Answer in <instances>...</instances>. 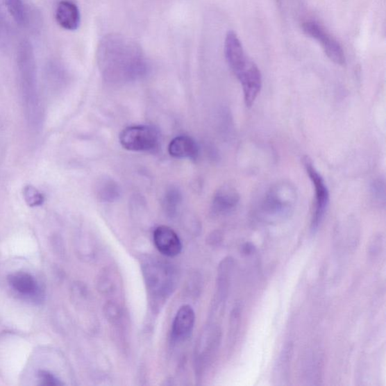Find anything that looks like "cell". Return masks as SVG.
Here are the masks:
<instances>
[{
  "label": "cell",
  "instance_id": "obj_7",
  "mask_svg": "<svg viewBox=\"0 0 386 386\" xmlns=\"http://www.w3.org/2000/svg\"><path fill=\"white\" fill-rule=\"evenodd\" d=\"M224 51L228 65L235 76L239 74L248 65L250 59L245 56L242 44L235 32L227 33Z\"/></svg>",
  "mask_w": 386,
  "mask_h": 386
},
{
  "label": "cell",
  "instance_id": "obj_4",
  "mask_svg": "<svg viewBox=\"0 0 386 386\" xmlns=\"http://www.w3.org/2000/svg\"><path fill=\"white\" fill-rule=\"evenodd\" d=\"M119 142L127 151L150 152L159 145L160 135L153 127L135 126L121 131Z\"/></svg>",
  "mask_w": 386,
  "mask_h": 386
},
{
  "label": "cell",
  "instance_id": "obj_13",
  "mask_svg": "<svg viewBox=\"0 0 386 386\" xmlns=\"http://www.w3.org/2000/svg\"><path fill=\"white\" fill-rule=\"evenodd\" d=\"M170 155L177 159H196L199 146L192 137L181 135L174 138L169 146Z\"/></svg>",
  "mask_w": 386,
  "mask_h": 386
},
{
  "label": "cell",
  "instance_id": "obj_9",
  "mask_svg": "<svg viewBox=\"0 0 386 386\" xmlns=\"http://www.w3.org/2000/svg\"><path fill=\"white\" fill-rule=\"evenodd\" d=\"M240 201V195L238 190L230 184H226L215 192L212 201V212L216 215L229 214L238 206Z\"/></svg>",
  "mask_w": 386,
  "mask_h": 386
},
{
  "label": "cell",
  "instance_id": "obj_6",
  "mask_svg": "<svg viewBox=\"0 0 386 386\" xmlns=\"http://www.w3.org/2000/svg\"><path fill=\"white\" fill-rule=\"evenodd\" d=\"M235 76L242 86L245 105L247 108H251L262 89V81L260 69L250 60L246 67Z\"/></svg>",
  "mask_w": 386,
  "mask_h": 386
},
{
  "label": "cell",
  "instance_id": "obj_11",
  "mask_svg": "<svg viewBox=\"0 0 386 386\" xmlns=\"http://www.w3.org/2000/svg\"><path fill=\"white\" fill-rule=\"evenodd\" d=\"M56 20L61 28L76 31L81 25L80 10L74 3L64 0L57 7Z\"/></svg>",
  "mask_w": 386,
  "mask_h": 386
},
{
  "label": "cell",
  "instance_id": "obj_19",
  "mask_svg": "<svg viewBox=\"0 0 386 386\" xmlns=\"http://www.w3.org/2000/svg\"><path fill=\"white\" fill-rule=\"evenodd\" d=\"M24 196L26 203L30 207H37L43 204L44 199L43 195L36 188L32 186L25 187L24 189Z\"/></svg>",
  "mask_w": 386,
  "mask_h": 386
},
{
  "label": "cell",
  "instance_id": "obj_10",
  "mask_svg": "<svg viewBox=\"0 0 386 386\" xmlns=\"http://www.w3.org/2000/svg\"><path fill=\"white\" fill-rule=\"evenodd\" d=\"M195 312L190 305H183L175 317L172 336L175 339L183 340L190 335L195 324Z\"/></svg>",
  "mask_w": 386,
  "mask_h": 386
},
{
  "label": "cell",
  "instance_id": "obj_20",
  "mask_svg": "<svg viewBox=\"0 0 386 386\" xmlns=\"http://www.w3.org/2000/svg\"><path fill=\"white\" fill-rule=\"evenodd\" d=\"M38 378L42 385L60 386L64 385L54 374L47 371H40L38 372Z\"/></svg>",
  "mask_w": 386,
  "mask_h": 386
},
{
  "label": "cell",
  "instance_id": "obj_5",
  "mask_svg": "<svg viewBox=\"0 0 386 386\" xmlns=\"http://www.w3.org/2000/svg\"><path fill=\"white\" fill-rule=\"evenodd\" d=\"M302 28L307 36L321 44L326 56L333 63L341 66L345 65L346 56L343 47L319 24L306 22L303 24Z\"/></svg>",
  "mask_w": 386,
  "mask_h": 386
},
{
  "label": "cell",
  "instance_id": "obj_8",
  "mask_svg": "<svg viewBox=\"0 0 386 386\" xmlns=\"http://www.w3.org/2000/svg\"><path fill=\"white\" fill-rule=\"evenodd\" d=\"M153 240L158 251L165 256L176 257L182 251V244L178 234L169 226L157 227Z\"/></svg>",
  "mask_w": 386,
  "mask_h": 386
},
{
  "label": "cell",
  "instance_id": "obj_12",
  "mask_svg": "<svg viewBox=\"0 0 386 386\" xmlns=\"http://www.w3.org/2000/svg\"><path fill=\"white\" fill-rule=\"evenodd\" d=\"M8 284L17 294L22 296L36 298L40 295L37 280L28 273H16L8 277Z\"/></svg>",
  "mask_w": 386,
  "mask_h": 386
},
{
  "label": "cell",
  "instance_id": "obj_21",
  "mask_svg": "<svg viewBox=\"0 0 386 386\" xmlns=\"http://www.w3.org/2000/svg\"><path fill=\"white\" fill-rule=\"evenodd\" d=\"M256 248L251 242L244 243L242 247V252L244 256H251L255 251Z\"/></svg>",
  "mask_w": 386,
  "mask_h": 386
},
{
  "label": "cell",
  "instance_id": "obj_17",
  "mask_svg": "<svg viewBox=\"0 0 386 386\" xmlns=\"http://www.w3.org/2000/svg\"><path fill=\"white\" fill-rule=\"evenodd\" d=\"M371 196L376 204L384 205L385 201V183L384 178H377L371 186Z\"/></svg>",
  "mask_w": 386,
  "mask_h": 386
},
{
  "label": "cell",
  "instance_id": "obj_3",
  "mask_svg": "<svg viewBox=\"0 0 386 386\" xmlns=\"http://www.w3.org/2000/svg\"><path fill=\"white\" fill-rule=\"evenodd\" d=\"M303 164L307 174L309 175L314 188V204L311 220V231L314 233L319 230L330 203L329 190L326 181L308 156L303 157Z\"/></svg>",
  "mask_w": 386,
  "mask_h": 386
},
{
  "label": "cell",
  "instance_id": "obj_2",
  "mask_svg": "<svg viewBox=\"0 0 386 386\" xmlns=\"http://www.w3.org/2000/svg\"><path fill=\"white\" fill-rule=\"evenodd\" d=\"M297 192L292 183L280 181L271 186L260 201L258 215L267 222L283 221L293 213Z\"/></svg>",
  "mask_w": 386,
  "mask_h": 386
},
{
  "label": "cell",
  "instance_id": "obj_1",
  "mask_svg": "<svg viewBox=\"0 0 386 386\" xmlns=\"http://www.w3.org/2000/svg\"><path fill=\"white\" fill-rule=\"evenodd\" d=\"M98 60L105 80L112 83L135 81L146 72L142 49L135 42L118 34L108 35L101 40Z\"/></svg>",
  "mask_w": 386,
  "mask_h": 386
},
{
  "label": "cell",
  "instance_id": "obj_15",
  "mask_svg": "<svg viewBox=\"0 0 386 386\" xmlns=\"http://www.w3.org/2000/svg\"><path fill=\"white\" fill-rule=\"evenodd\" d=\"M0 11L7 12L17 24H22L24 21L22 0H0Z\"/></svg>",
  "mask_w": 386,
  "mask_h": 386
},
{
  "label": "cell",
  "instance_id": "obj_16",
  "mask_svg": "<svg viewBox=\"0 0 386 386\" xmlns=\"http://www.w3.org/2000/svg\"><path fill=\"white\" fill-rule=\"evenodd\" d=\"M181 200L182 195L178 188L171 187L167 190L162 201L165 213L171 217L176 215Z\"/></svg>",
  "mask_w": 386,
  "mask_h": 386
},
{
  "label": "cell",
  "instance_id": "obj_18",
  "mask_svg": "<svg viewBox=\"0 0 386 386\" xmlns=\"http://www.w3.org/2000/svg\"><path fill=\"white\" fill-rule=\"evenodd\" d=\"M292 348L287 346L283 350L282 355L279 358L278 364L277 365V376L282 380H285L287 374L289 371L290 358H291Z\"/></svg>",
  "mask_w": 386,
  "mask_h": 386
},
{
  "label": "cell",
  "instance_id": "obj_14",
  "mask_svg": "<svg viewBox=\"0 0 386 386\" xmlns=\"http://www.w3.org/2000/svg\"><path fill=\"white\" fill-rule=\"evenodd\" d=\"M95 192L96 197L106 203H112L117 200L121 191L118 183L112 178L104 177L96 183Z\"/></svg>",
  "mask_w": 386,
  "mask_h": 386
}]
</instances>
